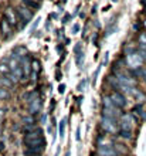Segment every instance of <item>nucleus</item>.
<instances>
[{"label": "nucleus", "instance_id": "obj_34", "mask_svg": "<svg viewBox=\"0 0 146 156\" xmlns=\"http://www.w3.org/2000/svg\"><path fill=\"white\" fill-rule=\"evenodd\" d=\"M80 132H81V129H80V128H77V136H75V139H77V140L81 139V135H80Z\"/></svg>", "mask_w": 146, "mask_h": 156}, {"label": "nucleus", "instance_id": "obj_12", "mask_svg": "<svg viewBox=\"0 0 146 156\" xmlns=\"http://www.w3.org/2000/svg\"><path fill=\"white\" fill-rule=\"evenodd\" d=\"M23 3H24V6H27L29 9H38L40 7L38 2H36V0H23Z\"/></svg>", "mask_w": 146, "mask_h": 156}, {"label": "nucleus", "instance_id": "obj_6", "mask_svg": "<svg viewBox=\"0 0 146 156\" xmlns=\"http://www.w3.org/2000/svg\"><path fill=\"white\" fill-rule=\"evenodd\" d=\"M135 123V118L132 114H123L121 118V128L122 129H126V131H130L134 128Z\"/></svg>", "mask_w": 146, "mask_h": 156}, {"label": "nucleus", "instance_id": "obj_30", "mask_svg": "<svg viewBox=\"0 0 146 156\" xmlns=\"http://www.w3.org/2000/svg\"><path fill=\"white\" fill-rule=\"evenodd\" d=\"M64 91H65V85L64 84H61V85L58 87V92H60V94H64Z\"/></svg>", "mask_w": 146, "mask_h": 156}, {"label": "nucleus", "instance_id": "obj_46", "mask_svg": "<svg viewBox=\"0 0 146 156\" xmlns=\"http://www.w3.org/2000/svg\"><path fill=\"white\" fill-rule=\"evenodd\" d=\"M36 2H40V0H36Z\"/></svg>", "mask_w": 146, "mask_h": 156}, {"label": "nucleus", "instance_id": "obj_10", "mask_svg": "<svg viewBox=\"0 0 146 156\" xmlns=\"http://www.w3.org/2000/svg\"><path fill=\"white\" fill-rule=\"evenodd\" d=\"M102 114H104V116H106V118H116L118 116L116 108H114V109H111V108H104V109H102Z\"/></svg>", "mask_w": 146, "mask_h": 156}, {"label": "nucleus", "instance_id": "obj_2", "mask_svg": "<svg viewBox=\"0 0 146 156\" xmlns=\"http://www.w3.org/2000/svg\"><path fill=\"white\" fill-rule=\"evenodd\" d=\"M102 129L108 133H116V119L115 118H106L104 116L101 121Z\"/></svg>", "mask_w": 146, "mask_h": 156}, {"label": "nucleus", "instance_id": "obj_42", "mask_svg": "<svg viewBox=\"0 0 146 156\" xmlns=\"http://www.w3.org/2000/svg\"><path fill=\"white\" fill-rule=\"evenodd\" d=\"M3 115H4V112L2 111V109H0V118H2V116H3Z\"/></svg>", "mask_w": 146, "mask_h": 156}, {"label": "nucleus", "instance_id": "obj_18", "mask_svg": "<svg viewBox=\"0 0 146 156\" xmlns=\"http://www.w3.org/2000/svg\"><path fill=\"white\" fill-rule=\"evenodd\" d=\"M132 112H134V115L142 116V114H143V108H142V105H135L134 109H132Z\"/></svg>", "mask_w": 146, "mask_h": 156}, {"label": "nucleus", "instance_id": "obj_9", "mask_svg": "<svg viewBox=\"0 0 146 156\" xmlns=\"http://www.w3.org/2000/svg\"><path fill=\"white\" fill-rule=\"evenodd\" d=\"M7 58L4 60V61L0 62V74H3V75H9L10 73H12V68H10V66H7Z\"/></svg>", "mask_w": 146, "mask_h": 156}, {"label": "nucleus", "instance_id": "obj_44", "mask_svg": "<svg viewBox=\"0 0 146 156\" xmlns=\"http://www.w3.org/2000/svg\"><path fill=\"white\" fill-rule=\"evenodd\" d=\"M55 156H58V152H57V153H55Z\"/></svg>", "mask_w": 146, "mask_h": 156}, {"label": "nucleus", "instance_id": "obj_39", "mask_svg": "<svg viewBox=\"0 0 146 156\" xmlns=\"http://www.w3.org/2000/svg\"><path fill=\"white\" fill-rule=\"evenodd\" d=\"M108 55H109V54L105 53V58H104V64H106V62H108Z\"/></svg>", "mask_w": 146, "mask_h": 156}, {"label": "nucleus", "instance_id": "obj_4", "mask_svg": "<svg viewBox=\"0 0 146 156\" xmlns=\"http://www.w3.org/2000/svg\"><path fill=\"white\" fill-rule=\"evenodd\" d=\"M111 98H112V101H114V105L118 108V109H122V108L126 107V98H125V95L122 94L121 91H116V92H114V94L111 95Z\"/></svg>", "mask_w": 146, "mask_h": 156}, {"label": "nucleus", "instance_id": "obj_33", "mask_svg": "<svg viewBox=\"0 0 146 156\" xmlns=\"http://www.w3.org/2000/svg\"><path fill=\"white\" fill-rule=\"evenodd\" d=\"M38 21H40V19H38V17H37V20H36V23H34V24H33V27H31V31H34V29H36L37 26H38Z\"/></svg>", "mask_w": 146, "mask_h": 156}, {"label": "nucleus", "instance_id": "obj_28", "mask_svg": "<svg viewBox=\"0 0 146 156\" xmlns=\"http://www.w3.org/2000/svg\"><path fill=\"white\" fill-rule=\"evenodd\" d=\"M139 40H141V44H146V34H141V37H139Z\"/></svg>", "mask_w": 146, "mask_h": 156}, {"label": "nucleus", "instance_id": "obj_17", "mask_svg": "<svg viewBox=\"0 0 146 156\" xmlns=\"http://www.w3.org/2000/svg\"><path fill=\"white\" fill-rule=\"evenodd\" d=\"M36 97H37V92H36V91L29 92V94H24V99L27 101V102H31L33 99H36Z\"/></svg>", "mask_w": 146, "mask_h": 156}, {"label": "nucleus", "instance_id": "obj_36", "mask_svg": "<svg viewBox=\"0 0 146 156\" xmlns=\"http://www.w3.org/2000/svg\"><path fill=\"white\" fill-rule=\"evenodd\" d=\"M50 27H51V21H50V20H47V23H45V29H47V30H50Z\"/></svg>", "mask_w": 146, "mask_h": 156}, {"label": "nucleus", "instance_id": "obj_14", "mask_svg": "<svg viewBox=\"0 0 146 156\" xmlns=\"http://www.w3.org/2000/svg\"><path fill=\"white\" fill-rule=\"evenodd\" d=\"M119 136H121L122 139H132V131L121 129V131H119Z\"/></svg>", "mask_w": 146, "mask_h": 156}, {"label": "nucleus", "instance_id": "obj_32", "mask_svg": "<svg viewBox=\"0 0 146 156\" xmlns=\"http://www.w3.org/2000/svg\"><path fill=\"white\" fill-rule=\"evenodd\" d=\"M92 41H94V44H98V34L97 33L92 36Z\"/></svg>", "mask_w": 146, "mask_h": 156}, {"label": "nucleus", "instance_id": "obj_29", "mask_svg": "<svg viewBox=\"0 0 146 156\" xmlns=\"http://www.w3.org/2000/svg\"><path fill=\"white\" fill-rule=\"evenodd\" d=\"M99 70H101V68H98V70L95 71V74H94V77H92V82H94V85H95V82H97V77H98V74H99Z\"/></svg>", "mask_w": 146, "mask_h": 156}, {"label": "nucleus", "instance_id": "obj_19", "mask_svg": "<svg viewBox=\"0 0 146 156\" xmlns=\"http://www.w3.org/2000/svg\"><path fill=\"white\" fill-rule=\"evenodd\" d=\"M75 62H77V66H81V62H84V53H78L77 54Z\"/></svg>", "mask_w": 146, "mask_h": 156}, {"label": "nucleus", "instance_id": "obj_5", "mask_svg": "<svg viewBox=\"0 0 146 156\" xmlns=\"http://www.w3.org/2000/svg\"><path fill=\"white\" fill-rule=\"evenodd\" d=\"M98 155L99 156H118V151L111 145H99L98 146Z\"/></svg>", "mask_w": 146, "mask_h": 156}, {"label": "nucleus", "instance_id": "obj_23", "mask_svg": "<svg viewBox=\"0 0 146 156\" xmlns=\"http://www.w3.org/2000/svg\"><path fill=\"white\" fill-rule=\"evenodd\" d=\"M9 94H7V91L4 90V88H0V98H7Z\"/></svg>", "mask_w": 146, "mask_h": 156}, {"label": "nucleus", "instance_id": "obj_7", "mask_svg": "<svg viewBox=\"0 0 146 156\" xmlns=\"http://www.w3.org/2000/svg\"><path fill=\"white\" fill-rule=\"evenodd\" d=\"M4 17L7 19V21L12 26H16L17 23H19V14H17V10H14V9H12V7L6 9V12H4Z\"/></svg>", "mask_w": 146, "mask_h": 156}, {"label": "nucleus", "instance_id": "obj_37", "mask_svg": "<svg viewBox=\"0 0 146 156\" xmlns=\"http://www.w3.org/2000/svg\"><path fill=\"white\" fill-rule=\"evenodd\" d=\"M54 108H55V101H53V102H51V108H50V111L53 112V111H54Z\"/></svg>", "mask_w": 146, "mask_h": 156}, {"label": "nucleus", "instance_id": "obj_24", "mask_svg": "<svg viewBox=\"0 0 146 156\" xmlns=\"http://www.w3.org/2000/svg\"><path fill=\"white\" fill-rule=\"evenodd\" d=\"M9 78H10V80H12V81L14 82V84H16V82H19V81H20V80L17 78V75H14V74H13V73H10V74H9Z\"/></svg>", "mask_w": 146, "mask_h": 156}, {"label": "nucleus", "instance_id": "obj_27", "mask_svg": "<svg viewBox=\"0 0 146 156\" xmlns=\"http://www.w3.org/2000/svg\"><path fill=\"white\" fill-rule=\"evenodd\" d=\"M80 31V24H74L73 26V34H77Z\"/></svg>", "mask_w": 146, "mask_h": 156}, {"label": "nucleus", "instance_id": "obj_3", "mask_svg": "<svg viewBox=\"0 0 146 156\" xmlns=\"http://www.w3.org/2000/svg\"><path fill=\"white\" fill-rule=\"evenodd\" d=\"M0 31H2V38L3 40H9L13 36V30H12V24L7 21L6 17H3L0 20Z\"/></svg>", "mask_w": 146, "mask_h": 156}, {"label": "nucleus", "instance_id": "obj_25", "mask_svg": "<svg viewBox=\"0 0 146 156\" xmlns=\"http://www.w3.org/2000/svg\"><path fill=\"white\" fill-rule=\"evenodd\" d=\"M85 84H87V81H81L80 84H78V91H84V88H85Z\"/></svg>", "mask_w": 146, "mask_h": 156}, {"label": "nucleus", "instance_id": "obj_40", "mask_svg": "<svg viewBox=\"0 0 146 156\" xmlns=\"http://www.w3.org/2000/svg\"><path fill=\"white\" fill-rule=\"evenodd\" d=\"M142 119H143V121H146V111H143V114H142Z\"/></svg>", "mask_w": 146, "mask_h": 156}, {"label": "nucleus", "instance_id": "obj_11", "mask_svg": "<svg viewBox=\"0 0 146 156\" xmlns=\"http://www.w3.org/2000/svg\"><path fill=\"white\" fill-rule=\"evenodd\" d=\"M102 104H104V108H111V109H114V108H116L114 105V101H112V98H111V97H104V98H102ZM118 109V108H116Z\"/></svg>", "mask_w": 146, "mask_h": 156}, {"label": "nucleus", "instance_id": "obj_45", "mask_svg": "<svg viewBox=\"0 0 146 156\" xmlns=\"http://www.w3.org/2000/svg\"><path fill=\"white\" fill-rule=\"evenodd\" d=\"M0 135H2V129H0Z\"/></svg>", "mask_w": 146, "mask_h": 156}, {"label": "nucleus", "instance_id": "obj_26", "mask_svg": "<svg viewBox=\"0 0 146 156\" xmlns=\"http://www.w3.org/2000/svg\"><path fill=\"white\" fill-rule=\"evenodd\" d=\"M74 53H75V54L81 53V43H78V44L75 45V48H74Z\"/></svg>", "mask_w": 146, "mask_h": 156}, {"label": "nucleus", "instance_id": "obj_1", "mask_svg": "<svg viewBox=\"0 0 146 156\" xmlns=\"http://www.w3.org/2000/svg\"><path fill=\"white\" fill-rule=\"evenodd\" d=\"M17 14H19V20L21 21V24L26 26L29 24L30 20L33 19V12L30 10L27 6H20V7H17Z\"/></svg>", "mask_w": 146, "mask_h": 156}, {"label": "nucleus", "instance_id": "obj_31", "mask_svg": "<svg viewBox=\"0 0 146 156\" xmlns=\"http://www.w3.org/2000/svg\"><path fill=\"white\" fill-rule=\"evenodd\" d=\"M69 19H71V16H69V14H65L64 19H62V23H68Z\"/></svg>", "mask_w": 146, "mask_h": 156}, {"label": "nucleus", "instance_id": "obj_16", "mask_svg": "<svg viewBox=\"0 0 146 156\" xmlns=\"http://www.w3.org/2000/svg\"><path fill=\"white\" fill-rule=\"evenodd\" d=\"M0 78H2V82H3V87H9V88H10V87H12L13 84H14V82H13L12 80L9 78V75H3V77H0Z\"/></svg>", "mask_w": 146, "mask_h": 156}, {"label": "nucleus", "instance_id": "obj_8", "mask_svg": "<svg viewBox=\"0 0 146 156\" xmlns=\"http://www.w3.org/2000/svg\"><path fill=\"white\" fill-rule=\"evenodd\" d=\"M41 107H43V101H41L40 98L33 99L31 102H30V105H29L30 115H36V114H38V112L41 111Z\"/></svg>", "mask_w": 146, "mask_h": 156}, {"label": "nucleus", "instance_id": "obj_22", "mask_svg": "<svg viewBox=\"0 0 146 156\" xmlns=\"http://www.w3.org/2000/svg\"><path fill=\"white\" fill-rule=\"evenodd\" d=\"M135 97H136L138 99H141V101H143V99H145L143 92H141V91H138V90H135Z\"/></svg>", "mask_w": 146, "mask_h": 156}, {"label": "nucleus", "instance_id": "obj_43", "mask_svg": "<svg viewBox=\"0 0 146 156\" xmlns=\"http://www.w3.org/2000/svg\"><path fill=\"white\" fill-rule=\"evenodd\" d=\"M0 88H3V82H2V78H0Z\"/></svg>", "mask_w": 146, "mask_h": 156}, {"label": "nucleus", "instance_id": "obj_15", "mask_svg": "<svg viewBox=\"0 0 146 156\" xmlns=\"http://www.w3.org/2000/svg\"><path fill=\"white\" fill-rule=\"evenodd\" d=\"M65 122H67V119L62 118L60 122V128H58V131H60V138H64L65 135Z\"/></svg>", "mask_w": 146, "mask_h": 156}, {"label": "nucleus", "instance_id": "obj_35", "mask_svg": "<svg viewBox=\"0 0 146 156\" xmlns=\"http://www.w3.org/2000/svg\"><path fill=\"white\" fill-rule=\"evenodd\" d=\"M55 77H57V78H55L57 81H60V80H61V73H60V71H57V73H55Z\"/></svg>", "mask_w": 146, "mask_h": 156}, {"label": "nucleus", "instance_id": "obj_20", "mask_svg": "<svg viewBox=\"0 0 146 156\" xmlns=\"http://www.w3.org/2000/svg\"><path fill=\"white\" fill-rule=\"evenodd\" d=\"M118 151V153H128V149L123 146V145H116V148H115Z\"/></svg>", "mask_w": 146, "mask_h": 156}, {"label": "nucleus", "instance_id": "obj_13", "mask_svg": "<svg viewBox=\"0 0 146 156\" xmlns=\"http://www.w3.org/2000/svg\"><path fill=\"white\" fill-rule=\"evenodd\" d=\"M13 53L17 54V55H20V57H24L26 53H27V50H26L24 45H19V47H16V48L13 50Z\"/></svg>", "mask_w": 146, "mask_h": 156}, {"label": "nucleus", "instance_id": "obj_21", "mask_svg": "<svg viewBox=\"0 0 146 156\" xmlns=\"http://www.w3.org/2000/svg\"><path fill=\"white\" fill-rule=\"evenodd\" d=\"M23 122H24V125H31V123H34V119H33V116H26V118H23Z\"/></svg>", "mask_w": 146, "mask_h": 156}, {"label": "nucleus", "instance_id": "obj_41", "mask_svg": "<svg viewBox=\"0 0 146 156\" xmlns=\"http://www.w3.org/2000/svg\"><path fill=\"white\" fill-rule=\"evenodd\" d=\"M57 51H58V53H60V51H62V45H58V47H57Z\"/></svg>", "mask_w": 146, "mask_h": 156}, {"label": "nucleus", "instance_id": "obj_38", "mask_svg": "<svg viewBox=\"0 0 146 156\" xmlns=\"http://www.w3.org/2000/svg\"><path fill=\"white\" fill-rule=\"evenodd\" d=\"M3 149H4V142L0 140V152H3Z\"/></svg>", "mask_w": 146, "mask_h": 156}]
</instances>
